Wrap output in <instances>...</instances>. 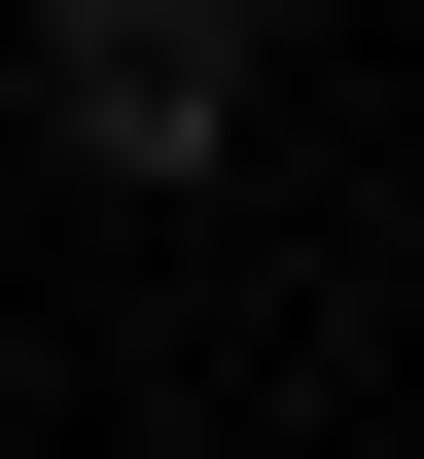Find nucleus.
<instances>
[{"mask_svg":"<svg viewBox=\"0 0 424 459\" xmlns=\"http://www.w3.org/2000/svg\"><path fill=\"white\" fill-rule=\"evenodd\" d=\"M36 142L71 177H212L247 142V0H36Z\"/></svg>","mask_w":424,"mask_h":459,"instance_id":"1","label":"nucleus"}]
</instances>
